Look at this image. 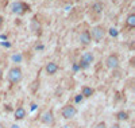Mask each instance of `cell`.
Instances as JSON below:
<instances>
[{
	"label": "cell",
	"instance_id": "obj_1",
	"mask_svg": "<svg viewBox=\"0 0 135 128\" xmlns=\"http://www.w3.org/2000/svg\"><path fill=\"white\" fill-rule=\"evenodd\" d=\"M22 78H23V72H22V69L18 67V66H14V67H11L9 69V72H8V81L12 85H16L19 84Z\"/></svg>",
	"mask_w": 135,
	"mask_h": 128
},
{
	"label": "cell",
	"instance_id": "obj_2",
	"mask_svg": "<svg viewBox=\"0 0 135 128\" xmlns=\"http://www.w3.org/2000/svg\"><path fill=\"white\" fill-rule=\"evenodd\" d=\"M93 61H95L93 54H92L91 51H86V53H84V54L81 55L80 63H78V67H80V69H88L89 66L93 63Z\"/></svg>",
	"mask_w": 135,
	"mask_h": 128
},
{
	"label": "cell",
	"instance_id": "obj_3",
	"mask_svg": "<svg viewBox=\"0 0 135 128\" xmlns=\"http://www.w3.org/2000/svg\"><path fill=\"white\" fill-rule=\"evenodd\" d=\"M89 34H91V39H93L96 43H99L104 38L105 30L103 26H95V27H92V31H89Z\"/></svg>",
	"mask_w": 135,
	"mask_h": 128
},
{
	"label": "cell",
	"instance_id": "obj_4",
	"mask_svg": "<svg viewBox=\"0 0 135 128\" xmlns=\"http://www.w3.org/2000/svg\"><path fill=\"white\" fill-rule=\"evenodd\" d=\"M11 9H12L14 14H18V15H23L26 11H30V7L28 4L23 3V2H16L11 6Z\"/></svg>",
	"mask_w": 135,
	"mask_h": 128
},
{
	"label": "cell",
	"instance_id": "obj_5",
	"mask_svg": "<svg viewBox=\"0 0 135 128\" xmlns=\"http://www.w3.org/2000/svg\"><path fill=\"white\" fill-rule=\"evenodd\" d=\"M119 63H120V61H119V57H118L116 54L108 55L107 60H105V66H107L108 69H111V70H115V69H118V67H119Z\"/></svg>",
	"mask_w": 135,
	"mask_h": 128
},
{
	"label": "cell",
	"instance_id": "obj_6",
	"mask_svg": "<svg viewBox=\"0 0 135 128\" xmlns=\"http://www.w3.org/2000/svg\"><path fill=\"white\" fill-rule=\"evenodd\" d=\"M61 115H62L64 119L69 120V119L74 117V116L77 115V109H76V107H73V105H65V107L62 108V111H61Z\"/></svg>",
	"mask_w": 135,
	"mask_h": 128
},
{
	"label": "cell",
	"instance_id": "obj_7",
	"mask_svg": "<svg viewBox=\"0 0 135 128\" xmlns=\"http://www.w3.org/2000/svg\"><path fill=\"white\" fill-rule=\"evenodd\" d=\"M41 121L45 124V125H53L54 124V115H53V111H46L42 116H41Z\"/></svg>",
	"mask_w": 135,
	"mask_h": 128
},
{
	"label": "cell",
	"instance_id": "obj_8",
	"mask_svg": "<svg viewBox=\"0 0 135 128\" xmlns=\"http://www.w3.org/2000/svg\"><path fill=\"white\" fill-rule=\"evenodd\" d=\"M58 65L55 63V62H49V63H46V66H45V70H46V73L49 74V76H54L55 73L58 72Z\"/></svg>",
	"mask_w": 135,
	"mask_h": 128
},
{
	"label": "cell",
	"instance_id": "obj_9",
	"mask_svg": "<svg viewBox=\"0 0 135 128\" xmlns=\"http://www.w3.org/2000/svg\"><path fill=\"white\" fill-rule=\"evenodd\" d=\"M91 42H92V39H91V34H89V31H83L80 34V43L83 46H88Z\"/></svg>",
	"mask_w": 135,
	"mask_h": 128
},
{
	"label": "cell",
	"instance_id": "obj_10",
	"mask_svg": "<svg viewBox=\"0 0 135 128\" xmlns=\"http://www.w3.org/2000/svg\"><path fill=\"white\" fill-rule=\"evenodd\" d=\"M14 116H15V119H16V120H23V119L26 117V109H25L23 107L16 108L15 112H14Z\"/></svg>",
	"mask_w": 135,
	"mask_h": 128
},
{
	"label": "cell",
	"instance_id": "obj_11",
	"mask_svg": "<svg viewBox=\"0 0 135 128\" xmlns=\"http://www.w3.org/2000/svg\"><path fill=\"white\" fill-rule=\"evenodd\" d=\"M93 93H95V89L91 86H83V89H81L83 97H91V96H93Z\"/></svg>",
	"mask_w": 135,
	"mask_h": 128
},
{
	"label": "cell",
	"instance_id": "obj_12",
	"mask_svg": "<svg viewBox=\"0 0 135 128\" xmlns=\"http://www.w3.org/2000/svg\"><path fill=\"white\" fill-rule=\"evenodd\" d=\"M31 31L34 34H41V24H39V22L35 18L31 20Z\"/></svg>",
	"mask_w": 135,
	"mask_h": 128
},
{
	"label": "cell",
	"instance_id": "obj_13",
	"mask_svg": "<svg viewBox=\"0 0 135 128\" xmlns=\"http://www.w3.org/2000/svg\"><path fill=\"white\" fill-rule=\"evenodd\" d=\"M126 24H127L130 28H134V27H135V14H134V12L128 14V16L126 18Z\"/></svg>",
	"mask_w": 135,
	"mask_h": 128
},
{
	"label": "cell",
	"instance_id": "obj_14",
	"mask_svg": "<svg viewBox=\"0 0 135 128\" xmlns=\"http://www.w3.org/2000/svg\"><path fill=\"white\" fill-rule=\"evenodd\" d=\"M128 117H130L128 112L120 111V112H118V113H116V119H118L119 121H126V120H128Z\"/></svg>",
	"mask_w": 135,
	"mask_h": 128
},
{
	"label": "cell",
	"instance_id": "obj_15",
	"mask_svg": "<svg viewBox=\"0 0 135 128\" xmlns=\"http://www.w3.org/2000/svg\"><path fill=\"white\" fill-rule=\"evenodd\" d=\"M92 9L95 11V12L100 14L101 11H103V4H101V3H95V4L92 6Z\"/></svg>",
	"mask_w": 135,
	"mask_h": 128
},
{
	"label": "cell",
	"instance_id": "obj_16",
	"mask_svg": "<svg viewBox=\"0 0 135 128\" xmlns=\"http://www.w3.org/2000/svg\"><path fill=\"white\" fill-rule=\"evenodd\" d=\"M12 61H14L15 63L22 62V54H15V55H12Z\"/></svg>",
	"mask_w": 135,
	"mask_h": 128
},
{
	"label": "cell",
	"instance_id": "obj_17",
	"mask_svg": "<svg viewBox=\"0 0 135 128\" xmlns=\"http://www.w3.org/2000/svg\"><path fill=\"white\" fill-rule=\"evenodd\" d=\"M95 128H107V124H105L104 121H100V123H99Z\"/></svg>",
	"mask_w": 135,
	"mask_h": 128
},
{
	"label": "cell",
	"instance_id": "obj_18",
	"mask_svg": "<svg viewBox=\"0 0 135 128\" xmlns=\"http://www.w3.org/2000/svg\"><path fill=\"white\" fill-rule=\"evenodd\" d=\"M109 34L112 37H118V31H116V28H111L109 30Z\"/></svg>",
	"mask_w": 135,
	"mask_h": 128
},
{
	"label": "cell",
	"instance_id": "obj_19",
	"mask_svg": "<svg viewBox=\"0 0 135 128\" xmlns=\"http://www.w3.org/2000/svg\"><path fill=\"white\" fill-rule=\"evenodd\" d=\"M83 99H84V97H83L81 95H77L76 99H74V101H76V102H80V101H83Z\"/></svg>",
	"mask_w": 135,
	"mask_h": 128
},
{
	"label": "cell",
	"instance_id": "obj_20",
	"mask_svg": "<svg viewBox=\"0 0 135 128\" xmlns=\"http://www.w3.org/2000/svg\"><path fill=\"white\" fill-rule=\"evenodd\" d=\"M111 128H120V125H119V124H114Z\"/></svg>",
	"mask_w": 135,
	"mask_h": 128
},
{
	"label": "cell",
	"instance_id": "obj_21",
	"mask_svg": "<svg viewBox=\"0 0 135 128\" xmlns=\"http://www.w3.org/2000/svg\"><path fill=\"white\" fill-rule=\"evenodd\" d=\"M11 128H19V125H16V124H12V125H11Z\"/></svg>",
	"mask_w": 135,
	"mask_h": 128
},
{
	"label": "cell",
	"instance_id": "obj_22",
	"mask_svg": "<svg viewBox=\"0 0 135 128\" xmlns=\"http://www.w3.org/2000/svg\"><path fill=\"white\" fill-rule=\"evenodd\" d=\"M2 77H3V70L0 69V78H2Z\"/></svg>",
	"mask_w": 135,
	"mask_h": 128
},
{
	"label": "cell",
	"instance_id": "obj_23",
	"mask_svg": "<svg viewBox=\"0 0 135 128\" xmlns=\"http://www.w3.org/2000/svg\"><path fill=\"white\" fill-rule=\"evenodd\" d=\"M2 22H3V18H2V16H0V26H2Z\"/></svg>",
	"mask_w": 135,
	"mask_h": 128
},
{
	"label": "cell",
	"instance_id": "obj_24",
	"mask_svg": "<svg viewBox=\"0 0 135 128\" xmlns=\"http://www.w3.org/2000/svg\"><path fill=\"white\" fill-rule=\"evenodd\" d=\"M0 128H4V125H3L2 123H0Z\"/></svg>",
	"mask_w": 135,
	"mask_h": 128
},
{
	"label": "cell",
	"instance_id": "obj_25",
	"mask_svg": "<svg viewBox=\"0 0 135 128\" xmlns=\"http://www.w3.org/2000/svg\"><path fill=\"white\" fill-rule=\"evenodd\" d=\"M49 2H54V0H49Z\"/></svg>",
	"mask_w": 135,
	"mask_h": 128
}]
</instances>
